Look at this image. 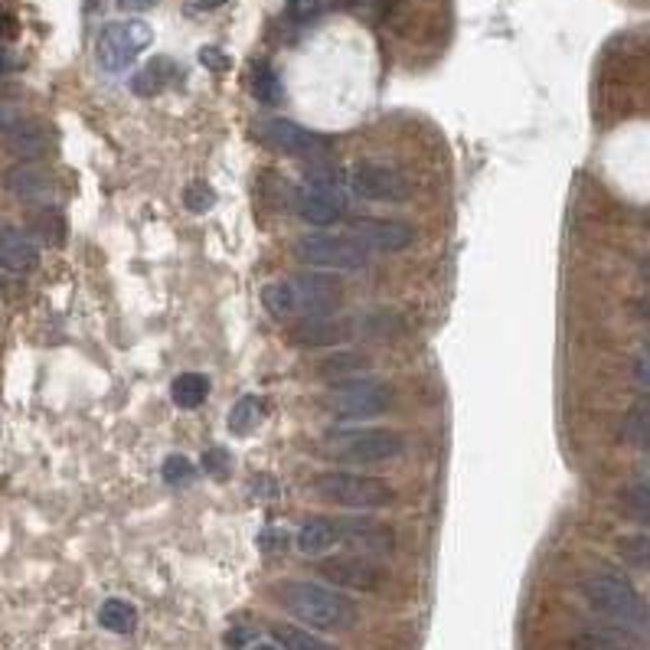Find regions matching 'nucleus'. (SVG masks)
Listing matches in <instances>:
<instances>
[{
    "instance_id": "9b49d317",
    "label": "nucleus",
    "mask_w": 650,
    "mask_h": 650,
    "mask_svg": "<svg viewBox=\"0 0 650 650\" xmlns=\"http://www.w3.org/2000/svg\"><path fill=\"white\" fill-rule=\"evenodd\" d=\"M354 239L367 249V252H379V256H396L405 252L415 242V229L409 223L399 219H357L354 223Z\"/></svg>"
},
{
    "instance_id": "2eb2a0df",
    "label": "nucleus",
    "mask_w": 650,
    "mask_h": 650,
    "mask_svg": "<svg viewBox=\"0 0 650 650\" xmlns=\"http://www.w3.org/2000/svg\"><path fill=\"white\" fill-rule=\"evenodd\" d=\"M36 262H40L36 242L20 229L0 226V269L10 275H26L36 269Z\"/></svg>"
},
{
    "instance_id": "cd10ccee",
    "label": "nucleus",
    "mask_w": 650,
    "mask_h": 650,
    "mask_svg": "<svg viewBox=\"0 0 650 650\" xmlns=\"http://www.w3.org/2000/svg\"><path fill=\"white\" fill-rule=\"evenodd\" d=\"M167 73H171V63H151V66H144L134 79H131V89L141 95V98H151V95H158L164 89V83H167Z\"/></svg>"
},
{
    "instance_id": "1a4fd4ad",
    "label": "nucleus",
    "mask_w": 650,
    "mask_h": 650,
    "mask_svg": "<svg viewBox=\"0 0 650 650\" xmlns=\"http://www.w3.org/2000/svg\"><path fill=\"white\" fill-rule=\"evenodd\" d=\"M317 575L340 592H382L389 575L370 556H327L317 562Z\"/></svg>"
},
{
    "instance_id": "39448f33",
    "label": "nucleus",
    "mask_w": 650,
    "mask_h": 650,
    "mask_svg": "<svg viewBox=\"0 0 650 650\" xmlns=\"http://www.w3.org/2000/svg\"><path fill=\"white\" fill-rule=\"evenodd\" d=\"M331 455L350 465H386L405 452V438L392 429H347L331 435Z\"/></svg>"
},
{
    "instance_id": "5701e85b",
    "label": "nucleus",
    "mask_w": 650,
    "mask_h": 650,
    "mask_svg": "<svg viewBox=\"0 0 650 650\" xmlns=\"http://www.w3.org/2000/svg\"><path fill=\"white\" fill-rule=\"evenodd\" d=\"M272 638H275V644L281 650H340L334 648L331 641H324V638H317V635H311L304 628H291V625H275Z\"/></svg>"
},
{
    "instance_id": "ddd939ff",
    "label": "nucleus",
    "mask_w": 650,
    "mask_h": 650,
    "mask_svg": "<svg viewBox=\"0 0 650 650\" xmlns=\"http://www.w3.org/2000/svg\"><path fill=\"white\" fill-rule=\"evenodd\" d=\"M7 189L23 199V203H33V206H53L56 196H59V186H56V177L43 167H36L33 161H23L17 167L7 171L3 177Z\"/></svg>"
},
{
    "instance_id": "72a5a7b5",
    "label": "nucleus",
    "mask_w": 650,
    "mask_h": 650,
    "mask_svg": "<svg viewBox=\"0 0 650 650\" xmlns=\"http://www.w3.org/2000/svg\"><path fill=\"white\" fill-rule=\"evenodd\" d=\"M199 63H203L206 69H229V56L219 53V50H213V46L199 50Z\"/></svg>"
},
{
    "instance_id": "6ab92c4d",
    "label": "nucleus",
    "mask_w": 650,
    "mask_h": 650,
    "mask_svg": "<svg viewBox=\"0 0 650 650\" xmlns=\"http://www.w3.org/2000/svg\"><path fill=\"white\" fill-rule=\"evenodd\" d=\"M621 442L638 448V452H648L650 455V399L635 405L625 419H621V429H618Z\"/></svg>"
},
{
    "instance_id": "bb28decb",
    "label": "nucleus",
    "mask_w": 650,
    "mask_h": 650,
    "mask_svg": "<svg viewBox=\"0 0 650 650\" xmlns=\"http://www.w3.org/2000/svg\"><path fill=\"white\" fill-rule=\"evenodd\" d=\"M625 638H628V635H621L618 628H608V631L592 628V631H582V635L572 641V650H628L625 648Z\"/></svg>"
},
{
    "instance_id": "ea45409f",
    "label": "nucleus",
    "mask_w": 650,
    "mask_h": 650,
    "mask_svg": "<svg viewBox=\"0 0 650 650\" xmlns=\"http://www.w3.org/2000/svg\"><path fill=\"white\" fill-rule=\"evenodd\" d=\"M252 650H281L279 644H259V648H252Z\"/></svg>"
},
{
    "instance_id": "4468645a",
    "label": "nucleus",
    "mask_w": 650,
    "mask_h": 650,
    "mask_svg": "<svg viewBox=\"0 0 650 650\" xmlns=\"http://www.w3.org/2000/svg\"><path fill=\"white\" fill-rule=\"evenodd\" d=\"M262 138L288 158H311L321 148V138L314 131H307L304 124L291 121V118H269L262 124Z\"/></svg>"
},
{
    "instance_id": "a878e982",
    "label": "nucleus",
    "mask_w": 650,
    "mask_h": 650,
    "mask_svg": "<svg viewBox=\"0 0 650 650\" xmlns=\"http://www.w3.org/2000/svg\"><path fill=\"white\" fill-rule=\"evenodd\" d=\"M621 507H625V513H628L631 520H638V523H648L650 527V484L648 480H641V484H628V487L621 490Z\"/></svg>"
},
{
    "instance_id": "412c9836",
    "label": "nucleus",
    "mask_w": 650,
    "mask_h": 650,
    "mask_svg": "<svg viewBox=\"0 0 650 650\" xmlns=\"http://www.w3.org/2000/svg\"><path fill=\"white\" fill-rule=\"evenodd\" d=\"M98 625L111 635H131L134 625H138V611L131 602L124 598H108L101 608H98Z\"/></svg>"
},
{
    "instance_id": "aec40b11",
    "label": "nucleus",
    "mask_w": 650,
    "mask_h": 650,
    "mask_svg": "<svg viewBox=\"0 0 650 650\" xmlns=\"http://www.w3.org/2000/svg\"><path fill=\"white\" fill-rule=\"evenodd\" d=\"M171 399H174V405H181L186 412L189 409H199L209 399V379L203 372H184V376H177L174 386H171Z\"/></svg>"
},
{
    "instance_id": "2f4dec72",
    "label": "nucleus",
    "mask_w": 650,
    "mask_h": 650,
    "mask_svg": "<svg viewBox=\"0 0 650 650\" xmlns=\"http://www.w3.org/2000/svg\"><path fill=\"white\" fill-rule=\"evenodd\" d=\"M161 474H164V480L167 484H186L189 477H193V465L186 462L184 455H171L164 467H161Z\"/></svg>"
},
{
    "instance_id": "a19ab883",
    "label": "nucleus",
    "mask_w": 650,
    "mask_h": 650,
    "mask_svg": "<svg viewBox=\"0 0 650 650\" xmlns=\"http://www.w3.org/2000/svg\"><path fill=\"white\" fill-rule=\"evenodd\" d=\"M3 26H7V20H3V13H0V33H3Z\"/></svg>"
},
{
    "instance_id": "423d86ee",
    "label": "nucleus",
    "mask_w": 650,
    "mask_h": 650,
    "mask_svg": "<svg viewBox=\"0 0 650 650\" xmlns=\"http://www.w3.org/2000/svg\"><path fill=\"white\" fill-rule=\"evenodd\" d=\"M297 259L311 269L324 272H360L370 262V252L350 236H334V232H307L294 246Z\"/></svg>"
},
{
    "instance_id": "58836bf2",
    "label": "nucleus",
    "mask_w": 650,
    "mask_h": 650,
    "mask_svg": "<svg viewBox=\"0 0 650 650\" xmlns=\"http://www.w3.org/2000/svg\"><path fill=\"white\" fill-rule=\"evenodd\" d=\"M638 275H641V279L650 284V256H644V259H641V266H638Z\"/></svg>"
},
{
    "instance_id": "a211bd4d",
    "label": "nucleus",
    "mask_w": 650,
    "mask_h": 650,
    "mask_svg": "<svg viewBox=\"0 0 650 650\" xmlns=\"http://www.w3.org/2000/svg\"><path fill=\"white\" fill-rule=\"evenodd\" d=\"M294 543H297V550H301L304 556H324V553H331V550L340 543L337 520H324V517L307 520V523L297 530Z\"/></svg>"
},
{
    "instance_id": "6e6552de",
    "label": "nucleus",
    "mask_w": 650,
    "mask_h": 650,
    "mask_svg": "<svg viewBox=\"0 0 650 650\" xmlns=\"http://www.w3.org/2000/svg\"><path fill=\"white\" fill-rule=\"evenodd\" d=\"M324 405L340 415V419H372L392 409V389L379 379H347L337 382L327 396Z\"/></svg>"
},
{
    "instance_id": "4be33fe9",
    "label": "nucleus",
    "mask_w": 650,
    "mask_h": 650,
    "mask_svg": "<svg viewBox=\"0 0 650 650\" xmlns=\"http://www.w3.org/2000/svg\"><path fill=\"white\" fill-rule=\"evenodd\" d=\"M262 415H266V402L259 396H242L229 412V432L232 435H249L252 429H259Z\"/></svg>"
},
{
    "instance_id": "f257e3e1",
    "label": "nucleus",
    "mask_w": 650,
    "mask_h": 650,
    "mask_svg": "<svg viewBox=\"0 0 650 650\" xmlns=\"http://www.w3.org/2000/svg\"><path fill=\"white\" fill-rule=\"evenodd\" d=\"M281 608L317 631H350L360 621V608L340 588L321 582H284L279 585Z\"/></svg>"
},
{
    "instance_id": "7c9ffc66",
    "label": "nucleus",
    "mask_w": 650,
    "mask_h": 650,
    "mask_svg": "<svg viewBox=\"0 0 650 650\" xmlns=\"http://www.w3.org/2000/svg\"><path fill=\"white\" fill-rule=\"evenodd\" d=\"M216 203V189L203 181H193V184L184 186V206L189 213H209Z\"/></svg>"
},
{
    "instance_id": "dca6fc26",
    "label": "nucleus",
    "mask_w": 650,
    "mask_h": 650,
    "mask_svg": "<svg viewBox=\"0 0 650 650\" xmlns=\"http://www.w3.org/2000/svg\"><path fill=\"white\" fill-rule=\"evenodd\" d=\"M7 144H10V151H13V154H20L23 161H40V158L50 151V134H46V128H43V124H36V121L23 118L17 128H10V131H7Z\"/></svg>"
},
{
    "instance_id": "c85d7f7f",
    "label": "nucleus",
    "mask_w": 650,
    "mask_h": 650,
    "mask_svg": "<svg viewBox=\"0 0 650 650\" xmlns=\"http://www.w3.org/2000/svg\"><path fill=\"white\" fill-rule=\"evenodd\" d=\"M618 553H621V559H625L628 565L650 572V530L648 533L625 537V540L618 543Z\"/></svg>"
},
{
    "instance_id": "f03ea898",
    "label": "nucleus",
    "mask_w": 650,
    "mask_h": 650,
    "mask_svg": "<svg viewBox=\"0 0 650 650\" xmlns=\"http://www.w3.org/2000/svg\"><path fill=\"white\" fill-rule=\"evenodd\" d=\"M585 602L608 618L621 635L628 638H648L650 635V608L648 602L641 598V592L618 572H592L578 582Z\"/></svg>"
},
{
    "instance_id": "b1692460",
    "label": "nucleus",
    "mask_w": 650,
    "mask_h": 650,
    "mask_svg": "<svg viewBox=\"0 0 650 650\" xmlns=\"http://www.w3.org/2000/svg\"><path fill=\"white\" fill-rule=\"evenodd\" d=\"M370 370V360L360 357V354H337V357H327L321 364V376H327L334 386L337 382H347V379H357L360 372Z\"/></svg>"
},
{
    "instance_id": "0eeeda50",
    "label": "nucleus",
    "mask_w": 650,
    "mask_h": 650,
    "mask_svg": "<svg viewBox=\"0 0 650 650\" xmlns=\"http://www.w3.org/2000/svg\"><path fill=\"white\" fill-rule=\"evenodd\" d=\"M154 43V30L144 20H121V23H108L98 33L95 43V56L98 66L105 73H121L128 69L148 46Z\"/></svg>"
},
{
    "instance_id": "f8f14e48",
    "label": "nucleus",
    "mask_w": 650,
    "mask_h": 650,
    "mask_svg": "<svg viewBox=\"0 0 650 650\" xmlns=\"http://www.w3.org/2000/svg\"><path fill=\"white\" fill-rule=\"evenodd\" d=\"M337 533H340L344 546H350L364 556H389L396 550V530L379 520H370V517L337 520Z\"/></svg>"
},
{
    "instance_id": "f704fd0d",
    "label": "nucleus",
    "mask_w": 650,
    "mask_h": 650,
    "mask_svg": "<svg viewBox=\"0 0 650 650\" xmlns=\"http://www.w3.org/2000/svg\"><path fill=\"white\" fill-rule=\"evenodd\" d=\"M206 470H209V474H216V477H226V474H229V465H226V452H219V448L206 452Z\"/></svg>"
},
{
    "instance_id": "c9c22d12",
    "label": "nucleus",
    "mask_w": 650,
    "mask_h": 650,
    "mask_svg": "<svg viewBox=\"0 0 650 650\" xmlns=\"http://www.w3.org/2000/svg\"><path fill=\"white\" fill-rule=\"evenodd\" d=\"M357 3H360V13H367L372 20H379L389 10V0H357Z\"/></svg>"
},
{
    "instance_id": "c756f323",
    "label": "nucleus",
    "mask_w": 650,
    "mask_h": 650,
    "mask_svg": "<svg viewBox=\"0 0 650 650\" xmlns=\"http://www.w3.org/2000/svg\"><path fill=\"white\" fill-rule=\"evenodd\" d=\"M340 0H288V13L294 23H311V20H321L327 17L331 10H337Z\"/></svg>"
},
{
    "instance_id": "f3484780",
    "label": "nucleus",
    "mask_w": 650,
    "mask_h": 650,
    "mask_svg": "<svg viewBox=\"0 0 650 650\" xmlns=\"http://www.w3.org/2000/svg\"><path fill=\"white\" fill-rule=\"evenodd\" d=\"M347 324H334L331 317H307L291 331V340L301 347H334L347 337Z\"/></svg>"
},
{
    "instance_id": "20e7f679",
    "label": "nucleus",
    "mask_w": 650,
    "mask_h": 650,
    "mask_svg": "<svg viewBox=\"0 0 650 650\" xmlns=\"http://www.w3.org/2000/svg\"><path fill=\"white\" fill-rule=\"evenodd\" d=\"M314 494L324 497L334 507H347V510H382L396 503V490L370 474H357V470H324L314 477Z\"/></svg>"
},
{
    "instance_id": "473e14b6",
    "label": "nucleus",
    "mask_w": 650,
    "mask_h": 650,
    "mask_svg": "<svg viewBox=\"0 0 650 650\" xmlns=\"http://www.w3.org/2000/svg\"><path fill=\"white\" fill-rule=\"evenodd\" d=\"M631 376H635L638 386L650 389V344H644V347L635 354V360H631Z\"/></svg>"
},
{
    "instance_id": "393cba45",
    "label": "nucleus",
    "mask_w": 650,
    "mask_h": 650,
    "mask_svg": "<svg viewBox=\"0 0 650 650\" xmlns=\"http://www.w3.org/2000/svg\"><path fill=\"white\" fill-rule=\"evenodd\" d=\"M249 89H252V95H256L262 105H281V98H284L279 73H275L272 66H262V63L252 69V76H249Z\"/></svg>"
},
{
    "instance_id": "4c0bfd02",
    "label": "nucleus",
    "mask_w": 650,
    "mask_h": 650,
    "mask_svg": "<svg viewBox=\"0 0 650 650\" xmlns=\"http://www.w3.org/2000/svg\"><path fill=\"white\" fill-rule=\"evenodd\" d=\"M638 317L650 327V297H641V301H638Z\"/></svg>"
},
{
    "instance_id": "e433bc0d",
    "label": "nucleus",
    "mask_w": 650,
    "mask_h": 650,
    "mask_svg": "<svg viewBox=\"0 0 650 650\" xmlns=\"http://www.w3.org/2000/svg\"><path fill=\"white\" fill-rule=\"evenodd\" d=\"M13 69H20L17 53H10L7 46H0V76H7V73H13Z\"/></svg>"
},
{
    "instance_id": "9d476101",
    "label": "nucleus",
    "mask_w": 650,
    "mask_h": 650,
    "mask_svg": "<svg viewBox=\"0 0 650 650\" xmlns=\"http://www.w3.org/2000/svg\"><path fill=\"white\" fill-rule=\"evenodd\" d=\"M347 184L357 196L372 199V203H405L412 196V184L405 181V174H399L389 164H376V161H360L350 167Z\"/></svg>"
},
{
    "instance_id": "7ed1b4c3",
    "label": "nucleus",
    "mask_w": 650,
    "mask_h": 650,
    "mask_svg": "<svg viewBox=\"0 0 650 650\" xmlns=\"http://www.w3.org/2000/svg\"><path fill=\"white\" fill-rule=\"evenodd\" d=\"M262 304L269 314H275L281 321H288V317H301V321L331 317L344 304V288H340V281L327 279L314 269L311 275L266 284Z\"/></svg>"
}]
</instances>
